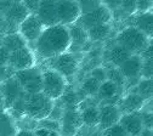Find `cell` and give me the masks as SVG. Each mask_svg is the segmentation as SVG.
Here are the masks:
<instances>
[{
  "mask_svg": "<svg viewBox=\"0 0 153 136\" xmlns=\"http://www.w3.org/2000/svg\"><path fill=\"white\" fill-rule=\"evenodd\" d=\"M0 45L5 48L9 52H13L18 49L27 46V42L21 36L20 33L15 32V33H10L0 38Z\"/></svg>",
  "mask_w": 153,
  "mask_h": 136,
  "instance_id": "ffe728a7",
  "label": "cell"
},
{
  "mask_svg": "<svg viewBox=\"0 0 153 136\" xmlns=\"http://www.w3.org/2000/svg\"><path fill=\"white\" fill-rule=\"evenodd\" d=\"M101 83H99L96 79H94L92 77H88L83 80L82 85H80V90L84 94V96L86 97H94L97 95V90H99V86H100Z\"/></svg>",
  "mask_w": 153,
  "mask_h": 136,
  "instance_id": "4316f807",
  "label": "cell"
},
{
  "mask_svg": "<svg viewBox=\"0 0 153 136\" xmlns=\"http://www.w3.org/2000/svg\"><path fill=\"white\" fill-rule=\"evenodd\" d=\"M116 43L125 48L131 55H140L151 44V38L137 28L128 26L117 34Z\"/></svg>",
  "mask_w": 153,
  "mask_h": 136,
  "instance_id": "7a4b0ae2",
  "label": "cell"
},
{
  "mask_svg": "<svg viewBox=\"0 0 153 136\" xmlns=\"http://www.w3.org/2000/svg\"><path fill=\"white\" fill-rule=\"evenodd\" d=\"M16 136H35L34 131L30 129H22V130H18Z\"/></svg>",
  "mask_w": 153,
  "mask_h": 136,
  "instance_id": "60d3db41",
  "label": "cell"
},
{
  "mask_svg": "<svg viewBox=\"0 0 153 136\" xmlns=\"http://www.w3.org/2000/svg\"><path fill=\"white\" fill-rule=\"evenodd\" d=\"M136 3H137V0H120L119 10L125 16L129 17L134 13H136Z\"/></svg>",
  "mask_w": 153,
  "mask_h": 136,
  "instance_id": "f546056e",
  "label": "cell"
},
{
  "mask_svg": "<svg viewBox=\"0 0 153 136\" xmlns=\"http://www.w3.org/2000/svg\"><path fill=\"white\" fill-rule=\"evenodd\" d=\"M68 32H69V38H71V44H74L76 46H84V44L89 42L86 29L82 28L78 25H75V23L71 25L68 27Z\"/></svg>",
  "mask_w": 153,
  "mask_h": 136,
  "instance_id": "d4e9b609",
  "label": "cell"
},
{
  "mask_svg": "<svg viewBox=\"0 0 153 136\" xmlns=\"http://www.w3.org/2000/svg\"><path fill=\"white\" fill-rule=\"evenodd\" d=\"M86 32H88V38L90 42H103L109 36L112 32V27L109 23L97 25L95 27H91Z\"/></svg>",
  "mask_w": 153,
  "mask_h": 136,
  "instance_id": "cb8c5ba5",
  "label": "cell"
},
{
  "mask_svg": "<svg viewBox=\"0 0 153 136\" xmlns=\"http://www.w3.org/2000/svg\"><path fill=\"white\" fill-rule=\"evenodd\" d=\"M5 18L7 19V22L13 27V28H18V26H20L25 19L26 17L29 15V12L27 11V9L18 1H13L11 4V6L5 11L3 12Z\"/></svg>",
  "mask_w": 153,
  "mask_h": 136,
  "instance_id": "d6986e66",
  "label": "cell"
},
{
  "mask_svg": "<svg viewBox=\"0 0 153 136\" xmlns=\"http://www.w3.org/2000/svg\"><path fill=\"white\" fill-rule=\"evenodd\" d=\"M107 79L113 82L119 89H122L126 84L125 78L123 77V74L120 73V71L117 67H111L109 69H107Z\"/></svg>",
  "mask_w": 153,
  "mask_h": 136,
  "instance_id": "83f0119b",
  "label": "cell"
},
{
  "mask_svg": "<svg viewBox=\"0 0 153 136\" xmlns=\"http://www.w3.org/2000/svg\"><path fill=\"white\" fill-rule=\"evenodd\" d=\"M0 89H1V95H3V102H4V109H10V107L20 99L21 96L25 95V91L17 83V80L13 77L9 78L7 80L3 82L0 84Z\"/></svg>",
  "mask_w": 153,
  "mask_h": 136,
  "instance_id": "7c38bea8",
  "label": "cell"
},
{
  "mask_svg": "<svg viewBox=\"0 0 153 136\" xmlns=\"http://www.w3.org/2000/svg\"><path fill=\"white\" fill-rule=\"evenodd\" d=\"M147 103V102H146ZM139 114H140V118L142 120V124H143V128L146 129H152V122H153V118H152V111L151 108H146L145 106L142 107L141 111H139Z\"/></svg>",
  "mask_w": 153,
  "mask_h": 136,
  "instance_id": "1f68e13d",
  "label": "cell"
},
{
  "mask_svg": "<svg viewBox=\"0 0 153 136\" xmlns=\"http://www.w3.org/2000/svg\"><path fill=\"white\" fill-rule=\"evenodd\" d=\"M130 23L129 26H132L141 30L145 35L148 38H152V30H153V16L152 11L147 12H137L129 16Z\"/></svg>",
  "mask_w": 153,
  "mask_h": 136,
  "instance_id": "e0dca14e",
  "label": "cell"
},
{
  "mask_svg": "<svg viewBox=\"0 0 153 136\" xmlns=\"http://www.w3.org/2000/svg\"><path fill=\"white\" fill-rule=\"evenodd\" d=\"M90 77H92L94 79H96L99 83H102L107 80V68L105 67H95L90 72Z\"/></svg>",
  "mask_w": 153,
  "mask_h": 136,
  "instance_id": "836d02e7",
  "label": "cell"
},
{
  "mask_svg": "<svg viewBox=\"0 0 153 136\" xmlns=\"http://www.w3.org/2000/svg\"><path fill=\"white\" fill-rule=\"evenodd\" d=\"M43 29L44 26L40 22V19L36 17V15L29 13L25 21L18 26L17 32L21 34V36L27 43H35L36 39L42 34Z\"/></svg>",
  "mask_w": 153,
  "mask_h": 136,
  "instance_id": "30bf717a",
  "label": "cell"
},
{
  "mask_svg": "<svg viewBox=\"0 0 153 136\" xmlns=\"http://www.w3.org/2000/svg\"><path fill=\"white\" fill-rule=\"evenodd\" d=\"M35 136H60L59 132H55V131H50L48 129L44 128H36L35 130H33Z\"/></svg>",
  "mask_w": 153,
  "mask_h": 136,
  "instance_id": "ab89813d",
  "label": "cell"
},
{
  "mask_svg": "<svg viewBox=\"0 0 153 136\" xmlns=\"http://www.w3.org/2000/svg\"><path fill=\"white\" fill-rule=\"evenodd\" d=\"M112 11L103 4H101L97 9H95L94 11L89 12V13H84L80 15V17L76 19L75 25L80 26L84 29H90L91 27H95L97 25H105V23H109L112 21Z\"/></svg>",
  "mask_w": 153,
  "mask_h": 136,
  "instance_id": "ba28073f",
  "label": "cell"
},
{
  "mask_svg": "<svg viewBox=\"0 0 153 136\" xmlns=\"http://www.w3.org/2000/svg\"><path fill=\"white\" fill-rule=\"evenodd\" d=\"M35 62L36 61H35L34 52L28 46L10 52V56H9V66L12 67L15 72L32 68L35 66Z\"/></svg>",
  "mask_w": 153,
  "mask_h": 136,
  "instance_id": "8fae6325",
  "label": "cell"
},
{
  "mask_svg": "<svg viewBox=\"0 0 153 136\" xmlns=\"http://www.w3.org/2000/svg\"><path fill=\"white\" fill-rule=\"evenodd\" d=\"M57 0H40V5L36 11V17L40 19L44 27H50L55 25H60L57 19L56 12Z\"/></svg>",
  "mask_w": 153,
  "mask_h": 136,
  "instance_id": "4fadbf2b",
  "label": "cell"
},
{
  "mask_svg": "<svg viewBox=\"0 0 153 136\" xmlns=\"http://www.w3.org/2000/svg\"><path fill=\"white\" fill-rule=\"evenodd\" d=\"M139 136H152V129H143L140 134H139Z\"/></svg>",
  "mask_w": 153,
  "mask_h": 136,
  "instance_id": "b9f144b4",
  "label": "cell"
},
{
  "mask_svg": "<svg viewBox=\"0 0 153 136\" xmlns=\"http://www.w3.org/2000/svg\"><path fill=\"white\" fill-rule=\"evenodd\" d=\"M152 0H137L136 3V12H147L151 11Z\"/></svg>",
  "mask_w": 153,
  "mask_h": 136,
  "instance_id": "74e56055",
  "label": "cell"
},
{
  "mask_svg": "<svg viewBox=\"0 0 153 136\" xmlns=\"http://www.w3.org/2000/svg\"><path fill=\"white\" fill-rule=\"evenodd\" d=\"M142 58V68H141V78L151 79L152 78V57H141Z\"/></svg>",
  "mask_w": 153,
  "mask_h": 136,
  "instance_id": "d6a6232c",
  "label": "cell"
},
{
  "mask_svg": "<svg viewBox=\"0 0 153 136\" xmlns=\"http://www.w3.org/2000/svg\"><path fill=\"white\" fill-rule=\"evenodd\" d=\"M106 55H107V61H108L113 67H117V68L131 56V54H130L125 48H123V46L119 45V44L113 45V46L108 50V52H107Z\"/></svg>",
  "mask_w": 153,
  "mask_h": 136,
  "instance_id": "44dd1931",
  "label": "cell"
},
{
  "mask_svg": "<svg viewBox=\"0 0 153 136\" xmlns=\"http://www.w3.org/2000/svg\"><path fill=\"white\" fill-rule=\"evenodd\" d=\"M43 75V86L42 92L48 96L52 101L60 100L63 95L65 90L67 89V79L51 68H46L42 72Z\"/></svg>",
  "mask_w": 153,
  "mask_h": 136,
  "instance_id": "277c9868",
  "label": "cell"
},
{
  "mask_svg": "<svg viewBox=\"0 0 153 136\" xmlns=\"http://www.w3.org/2000/svg\"><path fill=\"white\" fill-rule=\"evenodd\" d=\"M17 124L6 109L0 111V136H16Z\"/></svg>",
  "mask_w": 153,
  "mask_h": 136,
  "instance_id": "7402d4cb",
  "label": "cell"
},
{
  "mask_svg": "<svg viewBox=\"0 0 153 136\" xmlns=\"http://www.w3.org/2000/svg\"><path fill=\"white\" fill-rule=\"evenodd\" d=\"M75 1L79 6L80 15L89 13V12L94 11L95 9H97L102 4L101 0H75Z\"/></svg>",
  "mask_w": 153,
  "mask_h": 136,
  "instance_id": "f1b7e54d",
  "label": "cell"
},
{
  "mask_svg": "<svg viewBox=\"0 0 153 136\" xmlns=\"http://www.w3.org/2000/svg\"><path fill=\"white\" fill-rule=\"evenodd\" d=\"M13 78L20 84L25 94L27 95H33L42 92V86H43V75L42 71L38 67H32L22 71H16L13 74Z\"/></svg>",
  "mask_w": 153,
  "mask_h": 136,
  "instance_id": "5b68a950",
  "label": "cell"
},
{
  "mask_svg": "<svg viewBox=\"0 0 153 136\" xmlns=\"http://www.w3.org/2000/svg\"><path fill=\"white\" fill-rule=\"evenodd\" d=\"M101 136H129L128 132L122 128L119 123L114 124L101 131Z\"/></svg>",
  "mask_w": 153,
  "mask_h": 136,
  "instance_id": "4dcf8cb0",
  "label": "cell"
},
{
  "mask_svg": "<svg viewBox=\"0 0 153 136\" xmlns=\"http://www.w3.org/2000/svg\"><path fill=\"white\" fill-rule=\"evenodd\" d=\"M71 45L68 27L63 25H55L44 27L42 34L35 42V52L44 60H50L67 52Z\"/></svg>",
  "mask_w": 153,
  "mask_h": 136,
  "instance_id": "6da1fadb",
  "label": "cell"
},
{
  "mask_svg": "<svg viewBox=\"0 0 153 136\" xmlns=\"http://www.w3.org/2000/svg\"><path fill=\"white\" fill-rule=\"evenodd\" d=\"M57 19L63 26H71L80 17V10L75 0H57L56 5Z\"/></svg>",
  "mask_w": 153,
  "mask_h": 136,
  "instance_id": "9c48e42d",
  "label": "cell"
},
{
  "mask_svg": "<svg viewBox=\"0 0 153 136\" xmlns=\"http://www.w3.org/2000/svg\"><path fill=\"white\" fill-rule=\"evenodd\" d=\"M39 122H40L39 128H44V129H48V130L55 131V132H60V122L52 120L50 118H46V119H43Z\"/></svg>",
  "mask_w": 153,
  "mask_h": 136,
  "instance_id": "e575fe53",
  "label": "cell"
},
{
  "mask_svg": "<svg viewBox=\"0 0 153 136\" xmlns=\"http://www.w3.org/2000/svg\"><path fill=\"white\" fill-rule=\"evenodd\" d=\"M142 58L140 55H131L126 61H124L118 69L125 78V80H139L141 78Z\"/></svg>",
  "mask_w": 153,
  "mask_h": 136,
  "instance_id": "9a60e30c",
  "label": "cell"
},
{
  "mask_svg": "<svg viewBox=\"0 0 153 136\" xmlns=\"http://www.w3.org/2000/svg\"><path fill=\"white\" fill-rule=\"evenodd\" d=\"M120 111L117 105H101L99 107V129L102 131L114 124H117L120 119Z\"/></svg>",
  "mask_w": 153,
  "mask_h": 136,
  "instance_id": "5bb4252c",
  "label": "cell"
},
{
  "mask_svg": "<svg viewBox=\"0 0 153 136\" xmlns=\"http://www.w3.org/2000/svg\"><path fill=\"white\" fill-rule=\"evenodd\" d=\"M118 123L128 132L129 136H139V134L145 129L139 112L122 114Z\"/></svg>",
  "mask_w": 153,
  "mask_h": 136,
  "instance_id": "ac0fdd59",
  "label": "cell"
},
{
  "mask_svg": "<svg viewBox=\"0 0 153 136\" xmlns=\"http://www.w3.org/2000/svg\"><path fill=\"white\" fill-rule=\"evenodd\" d=\"M80 119L84 126L86 128H96L99 125V107L96 105L85 106L79 111Z\"/></svg>",
  "mask_w": 153,
  "mask_h": 136,
  "instance_id": "603a6c76",
  "label": "cell"
},
{
  "mask_svg": "<svg viewBox=\"0 0 153 136\" xmlns=\"http://www.w3.org/2000/svg\"><path fill=\"white\" fill-rule=\"evenodd\" d=\"M21 4L27 9V11L32 15H35L38 7L40 5V0H21Z\"/></svg>",
  "mask_w": 153,
  "mask_h": 136,
  "instance_id": "d590c367",
  "label": "cell"
},
{
  "mask_svg": "<svg viewBox=\"0 0 153 136\" xmlns=\"http://www.w3.org/2000/svg\"><path fill=\"white\" fill-rule=\"evenodd\" d=\"M48 61L50 62L49 68L59 72L61 75H63L66 78V79L67 78L73 77L79 68L78 58H76L75 55H73L71 52L61 54L59 56L53 57V58H50V60H48Z\"/></svg>",
  "mask_w": 153,
  "mask_h": 136,
  "instance_id": "52a82bcc",
  "label": "cell"
},
{
  "mask_svg": "<svg viewBox=\"0 0 153 136\" xmlns=\"http://www.w3.org/2000/svg\"><path fill=\"white\" fill-rule=\"evenodd\" d=\"M53 101L45 96L43 92L33 95L26 94V115L33 120H43L49 118Z\"/></svg>",
  "mask_w": 153,
  "mask_h": 136,
  "instance_id": "3957f363",
  "label": "cell"
},
{
  "mask_svg": "<svg viewBox=\"0 0 153 136\" xmlns=\"http://www.w3.org/2000/svg\"><path fill=\"white\" fill-rule=\"evenodd\" d=\"M135 92L139 94L145 101H149L152 97V78L151 79L140 78L135 88Z\"/></svg>",
  "mask_w": 153,
  "mask_h": 136,
  "instance_id": "484cf974",
  "label": "cell"
},
{
  "mask_svg": "<svg viewBox=\"0 0 153 136\" xmlns=\"http://www.w3.org/2000/svg\"><path fill=\"white\" fill-rule=\"evenodd\" d=\"M13 74H15V69L12 67H10L9 65L0 67V84L5 80H7L9 78L13 77Z\"/></svg>",
  "mask_w": 153,
  "mask_h": 136,
  "instance_id": "8d00e7d4",
  "label": "cell"
},
{
  "mask_svg": "<svg viewBox=\"0 0 153 136\" xmlns=\"http://www.w3.org/2000/svg\"><path fill=\"white\" fill-rule=\"evenodd\" d=\"M146 102L147 101H145L139 94H136L135 91H131V92L126 94L124 97H120V100L118 102L119 105H117V106L122 114L135 113V112L141 111L142 107L146 105Z\"/></svg>",
  "mask_w": 153,
  "mask_h": 136,
  "instance_id": "2e32d148",
  "label": "cell"
},
{
  "mask_svg": "<svg viewBox=\"0 0 153 136\" xmlns=\"http://www.w3.org/2000/svg\"><path fill=\"white\" fill-rule=\"evenodd\" d=\"M9 56H10V52L0 45V67L9 65Z\"/></svg>",
  "mask_w": 153,
  "mask_h": 136,
  "instance_id": "f35d334b",
  "label": "cell"
},
{
  "mask_svg": "<svg viewBox=\"0 0 153 136\" xmlns=\"http://www.w3.org/2000/svg\"><path fill=\"white\" fill-rule=\"evenodd\" d=\"M83 126L78 107H63L60 118V136H75Z\"/></svg>",
  "mask_w": 153,
  "mask_h": 136,
  "instance_id": "8992f818",
  "label": "cell"
}]
</instances>
